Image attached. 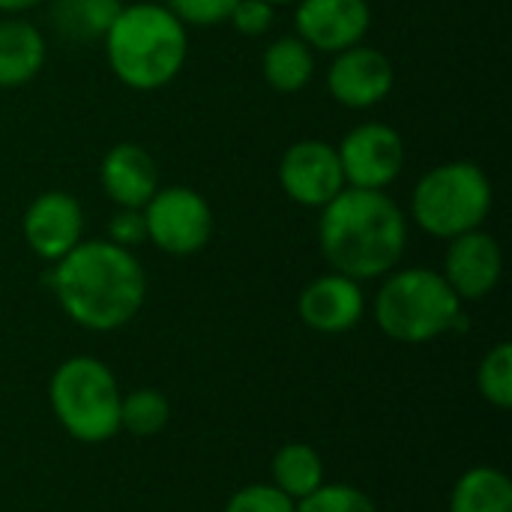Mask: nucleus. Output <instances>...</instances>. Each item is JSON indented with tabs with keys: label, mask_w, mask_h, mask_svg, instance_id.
Listing matches in <instances>:
<instances>
[{
	"label": "nucleus",
	"mask_w": 512,
	"mask_h": 512,
	"mask_svg": "<svg viewBox=\"0 0 512 512\" xmlns=\"http://www.w3.org/2000/svg\"><path fill=\"white\" fill-rule=\"evenodd\" d=\"M42 0H0V12L3 15H21V12H30L36 9Z\"/></svg>",
	"instance_id": "cd10ccee"
},
{
	"label": "nucleus",
	"mask_w": 512,
	"mask_h": 512,
	"mask_svg": "<svg viewBox=\"0 0 512 512\" xmlns=\"http://www.w3.org/2000/svg\"><path fill=\"white\" fill-rule=\"evenodd\" d=\"M294 27L315 54H339L366 39L372 6L369 0H297Z\"/></svg>",
	"instance_id": "f8f14e48"
},
{
	"label": "nucleus",
	"mask_w": 512,
	"mask_h": 512,
	"mask_svg": "<svg viewBox=\"0 0 512 512\" xmlns=\"http://www.w3.org/2000/svg\"><path fill=\"white\" fill-rule=\"evenodd\" d=\"M171 420V402L165 393L153 387L132 390L120 399V432H129L135 438H153L159 435Z\"/></svg>",
	"instance_id": "412c9836"
},
{
	"label": "nucleus",
	"mask_w": 512,
	"mask_h": 512,
	"mask_svg": "<svg viewBox=\"0 0 512 512\" xmlns=\"http://www.w3.org/2000/svg\"><path fill=\"white\" fill-rule=\"evenodd\" d=\"M279 186L288 201L321 210L345 189V174L339 165L336 144L321 138L294 141L279 159Z\"/></svg>",
	"instance_id": "1a4fd4ad"
},
{
	"label": "nucleus",
	"mask_w": 512,
	"mask_h": 512,
	"mask_svg": "<svg viewBox=\"0 0 512 512\" xmlns=\"http://www.w3.org/2000/svg\"><path fill=\"white\" fill-rule=\"evenodd\" d=\"M144 225H147V240L174 258H189L198 255L210 237H213V210L207 198L183 183L174 186H159L153 198L141 207Z\"/></svg>",
	"instance_id": "0eeeda50"
},
{
	"label": "nucleus",
	"mask_w": 512,
	"mask_h": 512,
	"mask_svg": "<svg viewBox=\"0 0 512 512\" xmlns=\"http://www.w3.org/2000/svg\"><path fill=\"white\" fill-rule=\"evenodd\" d=\"M108 240L123 246V249H135L141 243H147V225H144V213L132 210V207H117L111 222H108Z\"/></svg>",
	"instance_id": "bb28decb"
},
{
	"label": "nucleus",
	"mask_w": 512,
	"mask_h": 512,
	"mask_svg": "<svg viewBox=\"0 0 512 512\" xmlns=\"http://www.w3.org/2000/svg\"><path fill=\"white\" fill-rule=\"evenodd\" d=\"M495 204V189L471 159H453L432 165L411 192V219L435 240H453L459 234L483 228Z\"/></svg>",
	"instance_id": "39448f33"
},
{
	"label": "nucleus",
	"mask_w": 512,
	"mask_h": 512,
	"mask_svg": "<svg viewBox=\"0 0 512 512\" xmlns=\"http://www.w3.org/2000/svg\"><path fill=\"white\" fill-rule=\"evenodd\" d=\"M447 243L450 246H447V255H444L441 276L447 279L453 294L462 303H477V300L489 297L498 288L501 276H504L501 243L483 228L459 234V237H453Z\"/></svg>",
	"instance_id": "ddd939ff"
},
{
	"label": "nucleus",
	"mask_w": 512,
	"mask_h": 512,
	"mask_svg": "<svg viewBox=\"0 0 512 512\" xmlns=\"http://www.w3.org/2000/svg\"><path fill=\"white\" fill-rule=\"evenodd\" d=\"M450 512H512V483L498 468L465 471L450 495Z\"/></svg>",
	"instance_id": "6ab92c4d"
},
{
	"label": "nucleus",
	"mask_w": 512,
	"mask_h": 512,
	"mask_svg": "<svg viewBox=\"0 0 512 512\" xmlns=\"http://www.w3.org/2000/svg\"><path fill=\"white\" fill-rule=\"evenodd\" d=\"M186 27H216L225 24L237 0H162Z\"/></svg>",
	"instance_id": "393cba45"
},
{
	"label": "nucleus",
	"mask_w": 512,
	"mask_h": 512,
	"mask_svg": "<svg viewBox=\"0 0 512 512\" xmlns=\"http://www.w3.org/2000/svg\"><path fill=\"white\" fill-rule=\"evenodd\" d=\"M315 69H318L315 51L297 33L273 39L261 54V75L267 87H273L276 93L306 90L315 78Z\"/></svg>",
	"instance_id": "f3484780"
},
{
	"label": "nucleus",
	"mask_w": 512,
	"mask_h": 512,
	"mask_svg": "<svg viewBox=\"0 0 512 512\" xmlns=\"http://www.w3.org/2000/svg\"><path fill=\"white\" fill-rule=\"evenodd\" d=\"M318 246L333 273L357 282L384 279L408 249V216L387 189L345 186L321 207Z\"/></svg>",
	"instance_id": "f03ea898"
},
{
	"label": "nucleus",
	"mask_w": 512,
	"mask_h": 512,
	"mask_svg": "<svg viewBox=\"0 0 512 512\" xmlns=\"http://www.w3.org/2000/svg\"><path fill=\"white\" fill-rule=\"evenodd\" d=\"M300 321L321 336H342L354 330L366 315L363 282L348 279L342 273H324L312 279L297 297Z\"/></svg>",
	"instance_id": "4468645a"
},
{
	"label": "nucleus",
	"mask_w": 512,
	"mask_h": 512,
	"mask_svg": "<svg viewBox=\"0 0 512 512\" xmlns=\"http://www.w3.org/2000/svg\"><path fill=\"white\" fill-rule=\"evenodd\" d=\"M264 3H270V6H288V3H297V0H264Z\"/></svg>",
	"instance_id": "c85d7f7f"
},
{
	"label": "nucleus",
	"mask_w": 512,
	"mask_h": 512,
	"mask_svg": "<svg viewBox=\"0 0 512 512\" xmlns=\"http://www.w3.org/2000/svg\"><path fill=\"white\" fill-rule=\"evenodd\" d=\"M345 186L354 189H387L405 168L402 135L378 120H366L342 135L336 144Z\"/></svg>",
	"instance_id": "6e6552de"
},
{
	"label": "nucleus",
	"mask_w": 512,
	"mask_h": 512,
	"mask_svg": "<svg viewBox=\"0 0 512 512\" xmlns=\"http://www.w3.org/2000/svg\"><path fill=\"white\" fill-rule=\"evenodd\" d=\"M99 186L111 204L141 210L159 189V165L147 147L120 141L99 162Z\"/></svg>",
	"instance_id": "2eb2a0df"
},
{
	"label": "nucleus",
	"mask_w": 512,
	"mask_h": 512,
	"mask_svg": "<svg viewBox=\"0 0 512 512\" xmlns=\"http://www.w3.org/2000/svg\"><path fill=\"white\" fill-rule=\"evenodd\" d=\"M477 390L480 396L501 408L510 411L512 408V345L510 342H498L477 369Z\"/></svg>",
	"instance_id": "4be33fe9"
},
{
	"label": "nucleus",
	"mask_w": 512,
	"mask_h": 512,
	"mask_svg": "<svg viewBox=\"0 0 512 512\" xmlns=\"http://www.w3.org/2000/svg\"><path fill=\"white\" fill-rule=\"evenodd\" d=\"M21 234L36 258L57 264L84 240V207L66 189H45L27 204Z\"/></svg>",
	"instance_id": "9d476101"
},
{
	"label": "nucleus",
	"mask_w": 512,
	"mask_h": 512,
	"mask_svg": "<svg viewBox=\"0 0 512 512\" xmlns=\"http://www.w3.org/2000/svg\"><path fill=\"white\" fill-rule=\"evenodd\" d=\"M105 60L114 78L138 93L168 87L186 66L189 27L153 0L123 3L105 39Z\"/></svg>",
	"instance_id": "7ed1b4c3"
},
{
	"label": "nucleus",
	"mask_w": 512,
	"mask_h": 512,
	"mask_svg": "<svg viewBox=\"0 0 512 512\" xmlns=\"http://www.w3.org/2000/svg\"><path fill=\"white\" fill-rule=\"evenodd\" d=\"M120 9L123 0H54L51 21L69 42H96L105 39Z\"/></svg>",
	"instance_id": "a211bd4d"
},
{
	"label": "nucleus",
	"mask_w": 512,
	"mask_h": 512,
	"mask_svg": "<svg viewBox=\"0 0 512 512\" xmlns=\"http://www.w3.org/2000/svg\"><path fill=\"white\" fill-rule=\"evenodd\" d=\"M462 300L453 294L441 270L405 267L384 276L372 312L384 336L402 345H426L453 330L468 327Z\"/></svg>",
	"instance_id": "20e7f679"
},
{
	"label": "nucleus",
	"mask_w": 512,
	"mask_h": 512,
	"mask_svg": "<svg viewBox=\"0 0 512 512\" xmlns=\"http://www.w3.org/2000/svg\"><path fill=\"white\" fill-rule=\"evenodd\" d=\"M297 512H378V507L357 486L321 483L312 495L297 501Z\"/></svg>",
	"instance_id": "5701e85b"
},
{
	"label": "nucleus",
	"mask_w": 512,
	"mask_h": 512,
	"mask_svg": "<svg viewBox=\"0 0 512 512\" xmlns=\"http://www.w3.org/2000/svg\"><path fill=\"white\" fill-rule=\"evenodd\" d=\"M63 315L93 333L126 327L147 300V273L132 249L111 240H81L51 270Z\"/></svg>",
	"instance_id": "f257e3e1"
},
{
	"label": "nucleus",
	"mask_w": 512,
	"mask_h": 512,
	"mask_svg": "<svg viewBox=\"0 0 512 512\" xmlns=\"http://www.w3.org/2000/svg\"><path fill=\"white\" fill-rule=\"evenodd\" d=\"M393 87L396 66L381 48L360 42L333 54V63L327 69V90L339 105L351 111H366L381 105L393 93Z\"/></svg>",
	"instance_id": "9b49d317"
},
{
	"label": "nucleus",
	"mask_w": 512,
	"mask_h": 512,
	"mask_svg": "<svg viewBox=\"0 0 512 512\" xmlns=\"http://www.w3.org/2000/svg\"><path fill=\"white\" fill-rule=\"evenodd\" d=\"M270 483L285 492L294 504L312 495L324 480V459L309 444H285L270 465Z\"/></svg>",
	"instance_id": "aec40b11"
},
{
	"label": "nucleus",
	"mask_w": 512,
	"mask_h": 512,
	"mask_svg": "<svg viewBox=\"0 0 512 512\" xmlns=\"http://www.w3.org/2000/svg\"><path fill=\"white\" fill-rule=\"evenodd\" d=\"M48 60V42L42 30L21 18H0V87H24L30 84Z\"/></svg>",
	"instance_id": "dca6fc26"
},
{
	"label": "nucleus",
	"mask_w": 512,
	"mask_h": 512,
	"mask_svg": "<svg viewBox=\"0 0 512 512\" xmlns=\"http://www.w3.org/2000/svg\"><path fill=\"white\" fill-rule=\"evenodd\" d=\"M276 18V6L264 3V0H237V6L228 15V24L240 33V36H264L273 27Z\"/></svg>",
	"instance_id": "a878e982"
},
{
	"label": "nucleus",
	"mask_w": 512,
	"mask_h": 512,
	"mask_svg": "<svg viewBox=\"0 0 512 512\" xmlns=\"http://www.w3.org/2000/svg\"><path fill=\"white\" fill-rule=\"evenodd\" d=\"M120 387L96 357H69L48 381V402L63 432L81 444H105L120 432Z\"/></svg>",
	"instance_id": "423d86ee"
},
{
	"label": "nucleus",
	"mask_w": 512,
	"mask_h": 512,
	"mask_svg": "<svg viewBox=\"0 0 512 512\" xmlns=\"http://www.w3.org/2000/svg\"><path fill=\"white\" fill-rule=\"evenodd\" d=\"M225 512H297V504L273 483H252L228 498Z\"/></svg>",
	"instance_id": "b1692460"
}]
</instances>
